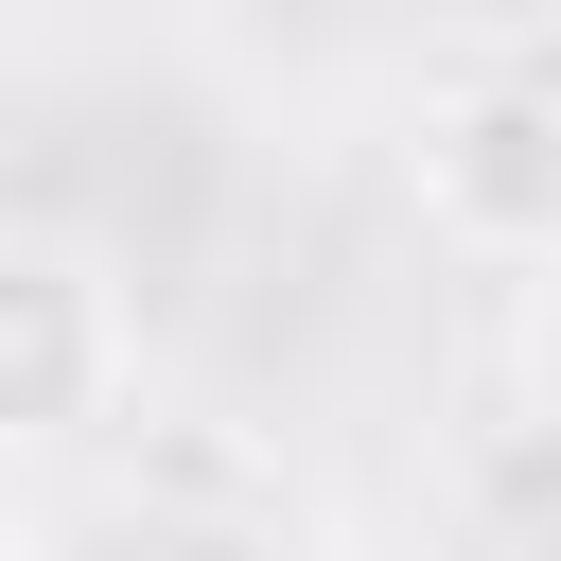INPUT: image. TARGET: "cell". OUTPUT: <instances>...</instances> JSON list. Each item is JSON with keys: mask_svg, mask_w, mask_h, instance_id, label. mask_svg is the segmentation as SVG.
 Returning a JSON list of instances; mask_svg holds the SVG:
<instances>
[{"mask_svg": "<svg viewBox=\"0 0 561 561\" xmlns=\"http://www.w3.org/2000/svg\"><path fill=\"white\" fill-rule=\"evenodd\" d=\"M140 386V298L88 228H35L0 210V456H53V438H105Z\"/></svg>", "mask_w": 561, "mask_h": 561, "instance_id": "6da1fadb", "label": "cell"}, {"mask_svg": "<svg viewBox=\"0 0 561 561\" xmlns=\"http://www.w3.org/2000/svg\"><path fill=\"white\" fill-rule=\"evenodd\" d=\"M403 193H421L438 245L543 263V245H561V88H543V70H456V88H421Z\"/></svg>", "mask_w": 561, "mask_h": 561, "instance_id": "7a4b0ae2", "label": "cell"}, {"mask_svg": "<svg viewBox=\"0 0 561 561\" xmlns=\"http://www.w3.org/2000/svg\"><path fill=\"white\" fill-rule=\"evenodd\" d=\"M508 386L543 403V438H561V245L526 263V298H508Z\"/></svg>", "mask_w": 561, "mask_h": 561, "instance_id": "3957f363", "label": "cell"}, {"mask_svg": "<svg viewBox=\"0 0 561 561\" xmlns=\"http://www.w3.org/2000/svg\"><path fill=\"white\" fill-rule=\"evenodd\" d=\"M0 561H53V543H35V508H18V491H0Z\"/></svg>", "mask_w": 561, "mask_h": 561, "instance_id": "277c9868", "label": "cell"}, {"mask_svg": "<svg viewBox=\"0 0 561 561\" xmlns=\"http://www.w3.org/2000/svg\"><path fill=\"white\" fill-rule=\"evenodd\" d=\"M0 18H18V0H0Z\"/></svg>", "mask_w": 561, "mask_h": 561, "instance_id": "5b68a950", "label": "cell"}]
</instances>
